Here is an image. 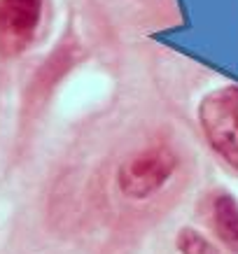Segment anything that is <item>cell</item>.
I'll return each instance as SVG.
<instances>
[{"label":"cell","instance_id":"obj_1","mask_svg":"<svg viewBox=\"0 0 238 254\" xmlns=\"http://www.w3.org/2000/svg\"><path fill=\"white\" fill-rule=\"evenodd\" d=\"M199 126L210 149L238 173V86H220L201 98Z\"/></svg>","mask_w":238,"mask_h":254},{"label":"cell","instance_id":"obj_4","mask_svg":"<svg viewBox=\"0 0 238 254\" xmlns=\"http://www.w3.org/2000/svg\"><path fill=\"white\" fill-rule=\"evenodd\" d=\"M210 226L217 240L229 252L238 254V200L227 191H217L210 198Z\"/></svg>","mask_w":238,"mask_h":254},{"label":"cell","instance_id":"obj_3","mask_svg":"<svg viewBox=\"0 0 238 254\" xmlns=\"http://www.w3.org/2000/svg\"><path fill=\"white\" fill-rule=\"evenodd\" d=\"M45 0H0V49L14 56L26 52L42 23Z\"/></svg>","mask_w":238,"mask_h":254},{"label":"cell","instance_id":"obj_2","mask_svg":"<svg viewBox=\"0 0 238 254\" xmlns=\"http://www.w3.org/2000/svg\"><path fill=\"white\" fill-rule=\"evenodd\" d=\"M175 170L177 154L168 145L145 147L122 161L117 170V189L129 200H147L168 185Z\"/></svg>","mask_w":238,"mask_h":254},{"label":"cell","instance_id":"obj_5","mask_svg":"<svg viewBox=\"0 0 238 254\" xmlns=\"http://www.w3.org/2000/svg\"><path fill=\"white\" fill-rule=\"evenodd\" d=\"M175 252L177 254H222L206 236H201L196 229L184 226L175 236Z\"/></svg>","mask_w":238,"mask_h":254}]
</instances>
